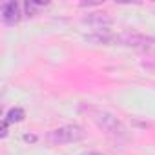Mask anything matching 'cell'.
I'll list each match as a JSON object with an SVG mask.
<instances>
[{"mask_svg":"<svg viewBox=\"0 0 155 155\" xmlns=\"http://www.w3.org/2000/svg\"><path fill=\"white\" fill-rule=\"evenodd\" d=\"M8 120H4V124H2V131H0V137H6L8 135Z\"/></svg>","mask_w":155,"mask_h":155,"instance_id":"cell-8","label":"cell"},{"mask_svg":"<svg viewBox=\"0 0 155 155\" xmlns=\"http://www.w3.org/2000/svg\"><path fill=\"white\" fill-rule=\"evenodd\" d=\"M24 117H26V113H24L22 108H13V110L8 111L6 120H8L9 124H13V122H20V120H24Z\"/></svg>","mask_w":155,"mask_h":155,"instance_id":"cell-6","label":"cell"},{"mask_svg":"<svg viewBox=\"0 0 155 155\" xmlns=\"http://www.w3.org/2000/svg\"><path fill=\"white\" fill-rule=\"evenodd\" d=\"M81 155H101V153H97V151H84V153H81Z\"/></svg>","mask_w":155,"mask_h":155,"instance_id":"cell-10","label":"cell"},{"mask_svg":"<svg viewBox=\"0 0 155 155\" xmlns=\"http://www.w3.org/2000/svg\"><path fill=\"white\" fill-rule=\"evenodd\" d=\"M93 120H95L97 126L102 128L108 135H113V137H124V135H126V130H124L122 122H120L115 115H111V113H108V111H97V113L93 115Z\"/></svg>","mask_w":155,"mask_h":155,"instance_id":"cell-3","label":"cell"},{"mask_svg":"<svg viewBox=\"0 0 155 155\" xmlns=\"http://www.w3.org/2000/svg\"><path fill=\"white\" fill-rule=\"evenodd\" d=\"M84 22L86 24H90V26H93L97 31H101V29H106L110 24H111V18L108 17V15H101V13H97V15H91V17H88V18H84Z\"/></svg>","mask_w":155,"mask_h":155,"instance_id":"cell-5","label":"cell"},{"mask_svg":"<svg viewBox=\"0 0 155 155\" xmlns=\"http://www.w3.org/2000/svg\"><path fill=\"white\" fill-rule=\"evenodd\" d=\"M111 44H120V46H130L135 49H140L144 53L155 55V38L153 37H144L137 33H120L111 37Z\"/></svg>","mask_w":155,"mask_h":155,"instance_id":"cell-1","label":"cell"},{"mask_svg":"<svg viewBox=\"0 0 155 155\" xmlns=\"http://www.w3.org/2000/svg\"><path fill=\"white\" fill-rule=\"evenodd\" d=\"M46 4L48 2H35V0H28V2H26V11H28V15H35L37 9L44 8Z\"/></svg>","mask_w":155,"mask_h":155,"instance_id":"cell-7","label":"cell"},{"mask_svg":"<svg viewBox=\"0 0 155 155\" xmlns=\"http://www.w3.org/2000/svg\"><path fill=\"white\" fill-rule=\"evenodd\" d=\"M2 20L8 24V26H13L20 20V11H18V4L17 2H6L2 6Z\"/></svg>","mask_w":155,"mask_h":155,"instance_id":"cell-4","label":"cell"},{"mask_svg":"<svg viewBox=\"0 0 155 155\" xmlns=\"http://www.w3.org/2000/svg\"><path fill=\"white\" fill-rule=\"evenodd\" d=\"M84 137H86V131H84L81 126H75V124L51 130V131H48V135H46L48 142H51V144H69V142L82 140Z\"/></svg>","mask_w":155,"mask_h":155,"instance_id":"cell-2","label":"cell"},{"mask_svg":"<svg viewBox=\"0 0 155 155\" xmlns=\"http://www.w3.org/2000/svg\"><path fill=\"white\" fill-rule=\"evenodd\" d=\"M24 140H28V142H35L37 137H35V135H24Z\"/></svg>","mask_w":155,"mask_h":155,"instance_id":"cell-9","label":"cell"}]
</instances>
